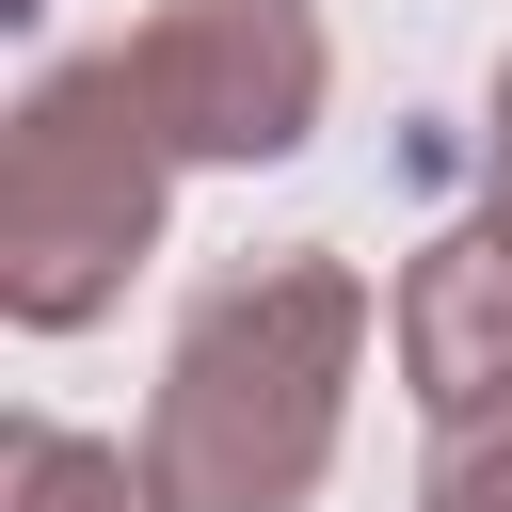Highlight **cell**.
I'll return each mask as SVG.
<instances>
[{
    "mask_svg": "<svg viewBox=\"0 0 512 512\" xmlns=\"http://www.w3.org/2000/svg\"><path fill=\"white\" fill-rule=\"evenodd\" d=\"M416 512H512V416H480V432H432V464H416Z\"/></svg>",
    "mask_w": 512,
    "mask_h": 512,
    "instance_id": "6",
    "label": "cell"
},
{
    "mask_svg": "<svg viewBox=\"0 0 512 512\" xmlns=\"http://www.w3.org/2000/svg\"><path fill=\"white\" fill-rule=\"evenodd\" d=\"M480 224L512 240V48H496V96H480Z\"/></svg>",
    "mask_w": 512,
    "mask_h": 512,
    "instance_id": "7",
    "label": "cell"
},
{
    "mask_svg": "<svg viewBox=\"0 0 512 512\" xmlns=\"http://www.w3.org/2000/svg\"><path fill=\"white\" fill-rule=\"evenodd\" d=\"M384 368L432 432H480L512 416V240L496 224H448L384 272Z\"/></svg>",
    "mask_w": 512,
    "mask_h": 512,
    "instance_id": "4",
    "label": "cell"
},
{
    "mask_svg": "<svg viewBox=\"0 0 512 512\" xmlns=\"http://www.w3.org/2000/svg\"><path fill=\"white\" fill-rule=\"evenodd\" d=\"M112 48L144 80V128L176 144V176H272L336 112V16L320 0H144Z\"/></svg>",
    "mask_w": 512,
    "mask_h": 512,
    "instance_id": "3",
    "label": "cell"
},
{
    "mask_svg": "<svg viewBox=\"0 0 512 512\" xmlns=\"http://www.w3.org/2000/svg\"><path fill=\"white\" fill-rule=\"evenodd\" d=\"M384 352V288L336 256V240H288V256H240L176 304L160 336V384H144V480L160 512H304L352 448V384Z\"/></svg>",
    "mask_w": 512,
    "mask_h": 512,
    "instance_id": "1",
    "label": "cell"
},
{
    "mask_svg": "<svg viewBox=\"0 0 512 512\" xmlns=\"http://www.w3.org/2000/svg\"><path fill=\"white\" fill-rule=\"evenodd\" d=\"M160 224H176V144L144 128L128 48H64L0 128V320L96 336L160 256Z\"/></svg>",
    "mask_w": 512,
    "mask_h": 512,
    "instance_id": "2",
    "label": "cell"
},
{
    "mask_svg": "<svg viewBox=\"0 0 512 512\" xmlns=\"http://www.w3.org/2000/svg\"><path fill=\"white\" fill-rule=\"evenodd\" d=\"M0 512H160V480H144V448H112V432L16 416V432H0Z\"/></svg>",
    "mask_w": 512,
    "mask_h": 512,
    "instance_id": "5",
    "label": "cell"
}]
</instances>
